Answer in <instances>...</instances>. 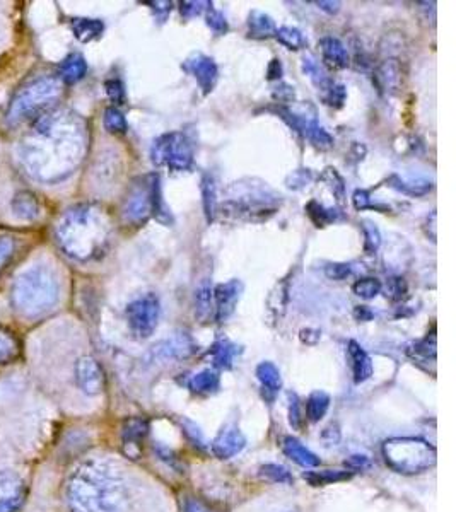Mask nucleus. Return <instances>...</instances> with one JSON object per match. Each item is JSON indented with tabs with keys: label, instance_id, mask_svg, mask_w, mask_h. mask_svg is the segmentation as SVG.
I'll list each match as a JSON object with an SVG mask.
<instances>
[{
	"label": "nucleus",
	"instance_id": "obj_1",
	"mask_svg": "<svg viewBox=\"0 0 456 512\" xmlns=\"http://www.w3.org/2000/svg\"><path fill=\"white\" fill-rule=\"evenodd\" d=\"M88 144V125L84 118L72 110L53 108L36 118L19 140L18 161L31 178L57 183L81 166Z\"/></svg>",
	"mask_w": 456,
	"mask_h": 512
},
{
	"label": "nucleus",
	"instance_id": "obj_2",
	"mask_svg": "<svg viewBox=\"0 0 456 512\" xmlns=\"http://www.w3.org/2000/svg\"><path fill=\"white\" fill-rule=\"evenodd\" d=\"M71 512H130V492L117 468L103 460L77 466L65 485Z\"/></svg>",
	"mask_w": 456,
	"mask_h": 512
},
{
	"label": "nucleus",
	"instance_id": "obj_3",
	"mask_svg": "<svg viewBox=\"0 0 456 512\" xmlns=\"http://www.w3.org/2000/svg\"><path fill=\"white\" fill-rule=\"evenodd\" d=\"M55 239L72 260L93 262L110 246L112 221L100 205H74L55 224Z\"/></svg>",
	"mask_w": 456,
	"mask_h": 512
},
{
	"label": "nucleus",
	"instance_id": "obj_4",
	"mask_svg": "<svg viewBox=\"0 0 456 512\" xmlns=\"http://www.w3.org/2000/svg\"><path fill=\"white\" fill-rule=\"evenodd\" d=\"M59 277L48 265H35L14 280L11 289L12 308L24 318H40L59 303Z\"/></svg>",
	"mask_w": 456,
	"mask_h": 512
},
{
	"label": "nucleus",
	"instance_id": "obj_5",
	"mask_svg": "<svg viewBox=\"0 0 456 512\" xmlns=\"http://www.w3.org/2000/svg\"><path fill=\"white\" fill-rule=\"evenodd\" d=\"M62 96V81L55 76H38L18 89L7 108L6 122L11 127H19L26 122L53 110V105Z\"/></svg>",
	"mask_w": 456,
	"mask_h": 512
},
{
	"label": "nucleus",
	"instance_id": "obj_6",
	"mask_svg": "<svg viewBox=\"0 0 456 512\" xmlns=\"http://www.w3.org/2000/svg\"><path fill=\"white\" fill-rule=\"evenodd\" d=\"M383 458L393 472L417 475L436 465V448L421 437H392L383 443Z\"/></svg>",
	"mask_w": 456,
	"mask_h": 512
},
{
	"label": "nucleus",
	"instance_id": "obj_7",
	"mask_svg": "<svg viewBox=\"0 0 456 512\" xmlns=\"http://www.w3.org/2000/svg\"><path fill=\"white\" fill-rule=\"evenodd\" d=\"M151 158L156 166H166L176 173L188 171L193 166L192 142L182 132L161 135L152 144Z\"/></svg>",
	"mask_w": 456,
	"mask_h": 512
},
{
	"label": "nucleus",
	"instance_id": "obj_8",
	"mask_svg": "<svg viewBox=\"0 0 456 512\" xmlns=\"http://www.w3.org/2000/svg\"><path fill=\"white\" fill-rule=\"evenodd\" d=\"M154 176H156V173L142 176L130 185L129 192H127V197L123 200L122 205L123 221L127 224L142 226L152 216L151 198Z\"/></svg>",
	"mask_w": 456,
	"mask_h": 512
},
{
	"label": "nucleus",
	"instance_id": "obj_9",
	"mask_svg": "<svg viewBox=\"0 0 456 512\" xmlns=\"http://www.w3.org/2000/svg\"><path fill=\"white\" fill-rule=\"evenodd\" d=\"M277 198V197H272ZM272 198L267 197L265 193H255V195H246L238 200H228L221 205L223 216L231 219H240L248 222H264L274 216L277 207L270 204Z\"/></svg>",
	"mask_w": 456,
	"mask_h": 512
},
{
	"label": "nucleus",
	"instance_id": "obj_10",
	"mask_svg": "<svg viewBox=\"0 0 456 512\" xmlns=\"http://www.w3.org/2000/svg\"><path fill=\"white\" fill-rule=\"evenodd\" d=\"M127 321H129L130 332L137 338L151 337L159 321L158 297L147 294L139 297L127 306Z\"/></svg>",
	"mask_w": 456,
	"mask_h": 512
},
{
	"label": "nucleus",
	"instance_id": "obj_11",
	"mask_svg": "<svg viewBox=\"0 0 456 512\" xmlns=\"http://www.w3.org/2000/svg\"><path fill=\"white\" fill-rule=\"evenodd\" d=\"M28 487L19 473L0 472V512H18L24 504Z\"/></svg>",
	"mask_w": 456,
	"mask_h": 512
},
{
	"label": "nucleus",
	"instance_id": "obj_12",
	"mask_svg": "<svg viewBox=\"0 0 456 512\" xmlns=\"http://www.w3.org/2000/svg\"><path fill=\"white\" fill-rule=\"evenodd\" d=\"M77 386L86 395H100L105 390V374L93 357H82L76 364Z\"/></svg>",
	"mask_w": 456,
	"mask_h": 512
},
{
	"label": "nucleus",
	"instance_id": "obj_13",
	"mask_svg": "<svg viewBox=\"0 0 456 512\" xmlns=\"http://www.w3.org/2000/svg\"><path fill=\"white\" fill-rule=\"evenodd\" d=\"M212 294L216 301V320H228L229 316L233 315L236 304L243 294V284L238 279L228 280V282L216 286Z\"/></svg>",
	"mask_w": 456,
	"mask_h": 512
},
{
	"label": "nucleus",
	"instance_id": "obj_14",
	"mask_svg": "<svg viewBox=\"0 0 456 512\" xmlns=\"http://www.w3.org/2000/svg\"><path fill=\"white\" fill-rule=\"evenodd\" d=\"M185 69L192 74L197 82H199L200 89L204 91V94H209L216 88L217 77H219V69L214 59L197 53L193 55L192 59L187 60Z\"/></svg>",
	"mask_w": 456,
	"mask_h": 512
},
{
	"label": "nucleus",
	"instance_id": "obj_15",
	"mask_svg": "<svg viewBox=\"0 0 456 512\" xmlns=\"http://www.w3.org/2000/svg\"><path fill=\"white\" fill-rule=\"evenodd\" d=\"M246 439L238 427H226L212 443V453L219 460H229L245 448Z\"/></svg>",
	"mask_w": 456,
	"mask_h": 512
},
{
	"label": "nucleus",
	"instance_id": "obj_16",
	"mask_svg": "<svg viewBox=\"0 0 456 512\" xmlns=\"http://www.w3.org/2000/svg\"><path fill=\"white\" fill-rule=\"evenodd\" d=\"M373 81L381 94L397 93L402 84V65L397 59L385 60L378 65Z\"/></svg>",
	"mask_w": 456,
	"mask_h": 512
},
{
	"label": "nucleus",
	"instance_id": "obj_17",
	"mask_svg": "<svg viewBox=\"0 0 456 512\" xmlns=\"http://www.w3.org/2000/svg\"><path fill=\"white\" fill-rule=\"evenodd\" d=\"M193 350H195V345H193L192 338L183 333V335H175V337L168 338V340L156 345L152 354L159 357V359H163V361H175V359L188 357Z\"/></svg>",
	"mask_w": 456,
	"mask_h": 512
},
{
	"label": "nucleus",
	"instance_id": "obj_18",
	"mask_svg": "<svg viewBox=\"0 0 456 512\" xmlns=\"http://www.w3.org/2000/svg\"><path fill=\"white\" fill-rule=\"evenodd\" d=\"M320 48H322L323 62L330 69L342 70L351 64V57L345 48L344 43L334 36H325L320 40Z\"/></svg>",
	"mask_w": 456,
	"mask_h": 512
},
{
	"label": "nucleus",
	"instance_id": "obj_19",
	"mask_svg": "<svg viewBox=\"0 0 456 512\" xmlns=\"http://www.w3.org/2000/svg\"><path fill=\"white\" fill-rule=\"evenodd\" d=\"M12 212L21 221H35L41 214L40 202L33 193L28 190L18 192L12 200Z\"/></svg>",
	"mask_w": 456,
	"mask_h": 512
},
{
	"label": "nucleus",
	"instance_id": "obj_20",
	"mask_svg": "<svg viewBox=\"0 0 456 512\" xmlns=\"http://www.w3.org/2000/svg\"><path fill=\"white\" fill-rule=\"evenodd\" d=\"M349 357L352 362V373H354V381L357 384L364 383L366 379L371 378L373 374V364L366 350L357 344L356 340L349 342Z\"/></svg>",
	"mask_w": 456,
	"mask_h": 512
},
{
	"label": "nucleus",
	"instance_id": "obj_21",
	"mask_svg": "<svg viewBox=\"0 0 456 512\" xmlns=\"http://www.w3.org/2000/svg\"><path fill=\"white\" fill-rule=\"evenodd\" d=\"M88 62L81 53H72L67 59L62 60L59 67V79L65 84H76L86 76Z\"/></svg>",
	"mask_w": 456,
	"mask_h": 512
},
{
	"label": "nucleus",
	"instance_id": "obj_22",
	"mask_svg": "<svg viewBox=\"0 0 456 512\" xmlns=\"http://www.w3.org/2000/svg\"><path fill=\"white\" fill-rule=\"evenodd\" d=\"M282 449L286 453L287 458H291L294 463L304 466V468H315L320 465V458L315 453H311L310 449L304 448L294 437H284L282 441Z\"/></svg>",
	"mask_w": 456,
	"mask_h": 512
},
{
	"label": "nucleus",
	"instance_id": "obj_23",
	"mask_svg": "<svg viewBox=\"0 0 456 512\" xmlns=\"http://www.w3.org/2000/svg\"><path fill=\"white\" fill-rule=\"evenodd\" d=\"M386 183H388V187L397 190V192L404 193V195H409V197H424V195L433 190V183L421 180V178H417V180H404V178H400L398 175H392Z\"/></svg>",
	"mask_w": 456,
	"mask_h": 512
},
{
	"label": "nucleus",
	"instance_id": "obj_24",
	"mask_svg": "<svg viewBox=\"0 0 456 512\" xmlns=\"http://www.w3.org/2000/svg\"><path fill=\"white\" fill-rule=\"evenodd\" d=\"M274 19L267 16L265 12L253 11L248 19V35L255 40H267L275 36Z\"/></svg>",
	"mask_w": 456,
	"mask_h": 512
},
{
	"label": "nucleus",
	"instance_id": "obj_25",
	"mask_svg": "<svg viewBox=\"0 0 456 512\" xmlns=\"http://www.w3.org/2000/svg\"><path fill=\"white\" fill-rule=\"evenodd\" d=\"M152 217L156 221L161 222L164 226H173V214H171L170 207L164 202L163 193H161V180L159 175L154 176V183H152Z\"/></svg>",
	"mask_w": 456,
	"mask_h": 512
},
{
	"label": "nucleus",
	"instance_id": "obj_26",
	"mask_svg": "<svg viewBox=\"0 0 456 512\" xmlns=\"http://www.w3.org/2000/svg\"><path fill=\"white\" fill-rule=\"evenodd\" d=\"M72 31L77 40L88 43L103 35L105 24L100 19L76 18L72 19Z\"/></svg>",
	"mask_w": 456,
	"mask_h": 512
},
{
	"label": "nucleus",
	"instance_id": "obj_27",
	"mask_svg": "<svg viewBox=\"0 0 456 512\" xmlns=\"http://www.w3.org/2000/svg\"><path fill=\"white\" fill-rule=\"evenodd\" d=\"M21 354V342L16 333L0 325V364L16 361Z\"/></svg>",
	"mask_w": 456,
	"mask_h": 512
},
{
	"label": "nucleus",
	"instance_id": "obj_28",
	"mask_svg": "<svg viewBox=\"0 0 456 512\" xmlns=\"http://www.w3.org/2000/svg\"><path fill=\"white\" fill-rule=\"evenodd\" d=\"M200 190H202V204H204V214L207 222L211 224L216 219L217 214V192L216 183L211 175H205L200 183Z\"/></svg>",
	"mask_w": 456,
	"mask_h": 512
},
{
	"label": "nucleus",
	"instance_id": "obj_29",
	"mask_svg": "<svg viewBox=\"0 0 456 512\" xmlns=\"http://www.w3.org/2000/svg\"><path fill=\"white\" fill-rule=\"evenodd\" d=\"M238 354H240V349L236 345L231 344L229 340H217L216 344L212 345V361H214L217 367L231 369L234 359H236Z\"/></svg>",
	"mask_w": 456,
	"mask_h": 512
},
{
	"label": "nucleus",
	"instance_id": "obj_30",
	"mask_svg": "<svg viewBox=\"0 0 456 512\" xmlns=\"http://www.w3.org/2000/svg\"><path fill=\"white\" fill-rule=\"evenodd\" d=\"M257 378L258 381L262 383L267 393L275 395L277 391L281 390V373H279V369H277L272 362H262V364H258Z\"/></svg>",
	"mask_w": 456,
	"mask_h": 512
},
{
	"label": "nucleus",
	"instance_id": "obj_31",
	"mask_svg": "<svg viewBox=\"0 0 456 512\" xmlns=\"http://www.w3.org/2000/svg\"><path fill=\"white\" fill-rule=\"evenodd\" d=\"M304 137L320 151H328L334 147V137L328 134L325 128L320 127L315 118H311L310 123L304 128Z\"/></svg>",
	"mask_w": 456,
	"mask_h": 512
},
{
	"label": "nucleus",
	"instance_id": "obj_32",
	"mask_svg": "<svg viewBox=\"0 0 456 512\" xmlns=\"http://www.w3.org/2000/svg\"><path fill=\"white\" fill-rule=\"evenodd\" d=\"M330 407V396L325 391H313L306 402V417L310 422H320Z\"/></svg>",
	"mask_w": 456,
	"mask_h": 512
},
{
	"label": "nucleus",
	"instance_id": "obj_33",
	"mask_svg": "<svg viewBox=\"0 0 456 512\" xmlns=\"http://www.w3.org/2000/svg\"><path fill=\"white\" fill-rule=\"evenodd\" d=\"M306 214L316 227H325L340 219L339 210L327 209L316 200H311L310 204L306 205Z\"/></svg>",
	"mask_w": 456,
	"mask_h": 512
},
{
	"label": "nucleus",
	"instance_id": "obj_34",
	"mask_svg": "<svg viewBox=\"0 0 456 512\" xmlns=\"http://www.w3.org/2000/svg\"><path fill=\"white\" fill-rule=\"evenodd\" d=\"M303 72L306 76L310 77L311 82L315 84L316 88L327 91L334 82L330 81L327 72L323 70L322 65L318 64L313 57H304L303 59Z\"/></svg>",
	"mask_w": 456,
	"mask_h": 512
},
{
	"label": "nucleus",
	"instance_id": "obj_35",
	"mask_svg": "<svg viewBox=\"0 0 456 512\" xmlns=\"http://www.w3.org/2000/svg\"><path fill=\"white\" fill-rule=\"evenodd\" d=\"M219 374L211 369H205L202 373L195 374L190 381H188V388L195 391V393H211L219 388Z\"/></svg>",
	"mask_w": 456,
	"mask_h": 512
},
{
	"label": "nucleus",
	"instance_id": "obj_36",
	"mask_svg": "<svg viewBox=\"0 0 456 512\" xmlns=\"http://www.w3.org/2000/svg\"><path fill=\"white\" fill-rule=\"evenodd\" d=\"M352 477L351 472H340V470H323V472L304 473V480L310 482L313 487H325L335 482H344Z\"/></svg>",
	"mask_w": 456,
	"mask_h": 512
},
{
	"label": "nucleus",
	"instance_id": "obj_37",
	"mask_svg": "<svg viewBox=\"0 0 456 512\" xmlns=\"http://www.w3.org/2000/svg\"><path fill=\"white\" fill-rule=\"evenodd\" d=\"M147 422L142 419H130L123 425V443L125 446H139L147 434Z\"/></svg>",
	"mask_w": 456,
	"mask_h": 512
},
{
	"label": "nucleus",
	"instance_id": "obj_38",
	"mask_svg": "<svg viewBox=\"0 0 456 512\" xmlns=\"http://www.w3.org/2000/svg\"><path fill=\"white\" fill-rule=\"evenodd\" d=\"M275 36L279 43H282L284 47L289 50H301L306 47V38L298 28H291V26H282L279 30L275 31Z\"/></svg>",
	"mask_w": 456,
	"mask_h": 512
},
{
	"label": "nucleus",
	"instance_id": "obj_39",
	"mask_svg": "<svg viewBox=\"0 0 456 512\" xmlns=\"http://www.w3.org/2000/svg\"><path fill=\"white\" fill-rule=\"evenodd\" d=\"M320 180L330 188V192L334 193V197L342 204L345 198V181L339 175V171L335 168H327L320 176Z\"/></svg>",
	"mask_w": 456,
	"mask_h": 512
},
{
	"label": "nucleus",
	"instance_id": "obj_40",
	"mask_svg": "<svg viewBox=\"0 0 456 512\" xmlns=\"http://www.w3.org/2000/svg\"><path fill=\"white\" fill-rule=\"evenodd\" d=\"M103 123H105V128L110 134H125L129 130V125H127V120L123 117L122 111L117 110L115 106L106 108Z\"/></svg>",
	"mask_w": 456,
	"mask_h": 512
},
{
	"label": "nucleus",
	"instance_id": "obj_41",
	"mask_svg": "<svg viewBox=\"0 0 456 512\" xmlns=\"http://www.w3.org/2000/svg\"><path fill=\"white\" fill-rule=\"evenodd\" d=\"M212 304V289L209 284H202V286L195 291V311L200 320H205L207 316L211 315Z\"/></svg>",
	"mask_w": 456,
	"mask_h": 512
},
{
	"label": "nucleus",
	"instance_id": "obj_42",
	"mask_svg": "<svg viewBox=\"0 0 456 512\" xmlns=\"http://www.w3.org/2000/svg\"><path fill=\"white\" fill-rule=\"evenodd\" d=\"M364 251L368 255H375L381 245L380 229L371 221H363Z\"/></svg>",
	"mask_w": 456,
	"mask_h": 512
},
{
	"label": "nucleus",
	"instance_id": "obj_43",
	"mask_svg": "<svg viewBox=\"0 0 456 512\" xmlns=\"http://www.w3.org/2000/svg\"><path fill=\"white\" fill-rule=\"evenodd\" d=\"M381 282L378 279H373V277H366V279L357 280L356 284L352 286V291L354 294L359 297H363V299H373V297L378 296L380 294Z\"/></svg>",
	"mask_w": 456,
	"mask_h": 512
},
{
	"label": "nucleus",
	"instance_id": "obj_44",
	"mask_svg": "<svg viewBox=\"0 0 456 512\" xmlns=\"http://www.w3.org/2000/svg\"><path fill=\"white\" fill-rule=\"evenodd\" d=\"M409 354L414 357V361H429V357L434 361L436 359V337L431 338V342H429V338H426L414 345V350H409Z\"/></svg>",
	"mask_w": 456,
	"mask_h": 512
},
{
	"label": "nucleus",
	"instance_id": "obj_45",
	"mask_svg": "<svg viewBox=\"0 0 456 512\" xmlns=\"http://www.w3.org/2000/svg\"><path fill=\"white\" fill-rule=\"evenodd\" d=\"M205 21H207V26H209L216 35H226L229 31V24L226 18H224L223 12L216 11L212 6L207 9Z\"/></svg>",
	"mask_w": 456,
	"mask_h": 512
},
{
	"label": "nucleus",
	"instance_id": "obj_46",
	"mask_svg": "<svg viewBox=\"0 0 456 512\" xmlns=\"http://www.w3.org/2000/svg\"><path fill=\"white\" fill-rule=\"evenodd\" d=\"M345 98H347V89H345L344 84H332V86L325 91L323 101H325L328 106H332V108H342L345 103Z\"/></svg>",
	"mask_w": 456,
	"mask_h": 512
},
{
	"label": "nucleus",
	"instance_id": "obj_47",
	"mask_svg": "<svg viewBox=\"0 0 456 512\" xmlns=\"http://www.w3.org/2000/svg\"><path fill=\"white\" fill-rule=\"evenodd\" d=\"M262 475L265 478H269L272 482L277 483H293V475L287 472V468L279 465H265L262 466Z\"/></svg>",
	"mask_w": 456,
	"mask_h": 512
},
{
	"label": "nucleus",
	"instance_id": "obj_48",
	"mask_svg": "<svg viewBox=\"0 0 456 512\" xmlns=\"http://www.w3.org/2000/svg\"><path fill=\"white\" fill-rule=\"evenodd\" d=\"M407 296V284L402 277H390L386 282V297L392 301H402Z\"/></svg>",
	"mask_w": 456,
	"mask_h": 512
},
{
	"label": "nucleus",
	"instance_id": "obj_49",
	"mask_svg": "<svg viewBox=\"0 0 456 512\" xmlns=\"http://www.w3.org/2000/svg\"><path fill=\"white\" fill-rule=\"evenodd\" d=\"M212 4L211 2H204V0H190V2H182L180 4V12H182V16L185 19H192L195 16H199L205 9H209Z\"/></svg>",
	"mask_w": 456,
	"mask_h": 512
},
{
	"label": "nucleus",
	"instance_id": "obj_50",
	"mask_svg": "<svg viewBox=\"0 0 456 512\" xmlns=\"http://www.w3.org/2000/svg\"><path fill=\"white\" fill-rule=\"evenodd\" d=\"M106 94L112 99L115 105H123L125 103V86L120 79H110L105 82Z\"/></svg>",
	"mask_w": 456,
	"mask_h": 512
},
{
	"label": "nucleus",
	"instance_id": "obj_51",
	"mask_svg": "<svg viewBox=\"0 0 456 512\" xmlns=\"http://www.w3.org/2000/svg\"><path fill=\"white\" fill-rule=\"evenodd\" d=\"M311 180H313V175H311L310 169H298L287 178V187L293 188V190H301V188L308 187Z\"/></svg>",
	"mask_w": 456,
	"mask_h": 512
},
{
	"label": "nucleus",
	"instance_id": "obj_52",
	"mask_svg": "<svg viewBox=\"0 0 456 512\" xmlns=\"http://www.w3.org/2000/svg\"><path fill=\"white\" fill-rule=\"evenodd\" d=\"M16 253V239L0 238V272L11 262L12 256Z\"/></svg>",
	"mask_w": 456,
	"mask_h": 512
},
{
	"label": "nucleus",
	"instance_id": "obj_53",
	"mask_svg": "<svg viewBox=\"0 0 456 512\" xmlns=\"http://www.w3.org/2000/svg\"><path fill=\"white\" fill-rule=\"evenodd\" d=\"M325 275L330 280H344L351 275L349 263H328L325 267Z\"/></svg>",
	"mask_w": 456,
	"mask_h": 512
},
{
	"label": "nucleus",
	"instance_id": "obj_54",
	"mask_svg": "<svg viewBox=\"0 0 456 512\" xmlns=\"http://www.w3.org/2000/svg\"><path fill=\"white\" fill-rule=\"evenodd\" d=\"M272 98L277 101V105L293 103L294 99H296V91H294L293 86H289V84H281V86H277V88L274 89Z\"/></svg>",
	"mask_w": 456,
	"mask_h": 512
},
{
	"label": "nucleus",
	"instance_id": "obj_55",
	"mask_svg": "<svg viewBox=\"0 0 456 512\" xmlns=\"http://www.w3.org/2000/svg\"><path fill=\"white\" fill-rule=\"evenodd\" d=\"M289 400H291V407H289V422H291L294 429H301V425H303V414H301V405H299L298 395L291 393V395H289Z\"/></svg>",
	"mask_w": 456,
	"mask_h": 512
},
{
	"label": "nucleus",
	"instance_id": "obj_56",
	"mask_svg": "<svg viewBox=\"0 0 456 512\" xmlns=\"http://www.w3.org/2000/svg\"><path fill=\"white\" fill-rule=\"evenodd\" d=\"M352 204L357 210L375 209V205L371 204L368 190H356L352 195Z\"/></svg>",
	"mask_w": 456,
	"mask_h": 512
},
{
	"label": "nucleus",
	"instance_id": "obj_57",
	"mask_svg": "<svg viewBox=\"0 0 456 512\" xmlns=\"http://www.w3.org/2000/svg\"><path fill=\"white\" fill-rule=\"evenodd\" d=\"M183 512H212L209 507L205 506L204 502L195 497H187L185 504H183Z\"/></svg>",
	"mask_w": 456,
	"mask_h": 512
},
{
	"label": "nucleus",
	"instance_id": "obj_58",
	"mask_svg": "<svg viewBox=\"0 0 456 512\" xmlns=\"http://www.w3.org/2000/svg\"><path fill=\"white\" fill-rule=\"evenodd\" d=\"M282 74H284V69H282L281 60H270L269 67H267V79L269 81H279V79H282Z\"/></svg>",
	"mask_w": 456,
	"mask_h": 512
},
{
	"label": "nucleus",
	"instance_id": "obj_59",
	"mask_svg": "<svg viewBox=\"0 0 456 512\" xmlns=\"http://www.w3.org/2000/svg\"><path fill=\"white\" fill-rule=\"evenodd\" d=\"M354 316L359 321H369L375 318V313L368 308V306H356L354 309Z\"/></svg>",
	"mask_w": 456,
	"mask_h": 512
},
{
	"label": "nucleus",
	"instance_id": "obj_60",
	"mask_svg": "<svg viewBox=\"0 0 456 512\" xmlns=\"http://www.w3.org/2000/svg\"><path fill=\"white\" fill-rule=\"evenodd\" d=\"M316 6L320 7L322 11L328 14H337L340 11V2H327V0H318L315 2Z\"/></svg>",
	"mask_w": 456,
	"mask_h": 512
},
{
	"label": "nucleus",
	"instance_id": "obj_61",
	"mask_svg": "<svg viewBox=\"0 0 456 512\" xmlns=\"http://www.w3.org/2000/svg\"><path fill=\"white\" fill-rule=\"evenodd\" d=\"M146 4L154 11L164 12V14H168L173 9V2H146Z\"/></svg>",
	"mask_w": 456,
	"mask_h": 512
}]
</instances>
